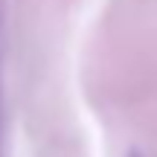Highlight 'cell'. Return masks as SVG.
Listing matches in <instances>:
<instances>
[{"instance_id": "1", "label": "cell", "mask_w": 157, "mask_h": 157, "mask_svg": "<svg viewBox=\"0 0 157 157\" xmlns=\"http://www.w3.org/2000/svg\"><path fill=\"white\" fill-rule=\"evenodd\" d=\"M131 157H137V154H131Z\"/></svg>"}]
</instances>
